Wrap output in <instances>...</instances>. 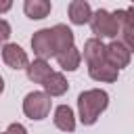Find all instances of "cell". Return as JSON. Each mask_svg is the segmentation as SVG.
Here are the masks:
<instances>
[{"instance_id":"6da1fadb","label":"cell","mask_w":134,"mask_h":134,"mask_svg":"<svg viewBox=\"0 0 134 134\" xmlns=\"http://www.w3.org/2000/svg\"><path fill=\"white\" fill-rule=\"evenodd\" d=\"M107 107H109V94L100 88L84 90L77 96V113L84 126H94Z\"/></svg>"},{"instance_id":"7a4b0ae2","label":"cell","mask_w":134,"mask_h":134,"mask_svg":"<svg viewBox=\"0 0 134 134\" xmlns=\"http://www.w3.org/2000/svg\"><path fill=\"white\" fill-rule=\"evenodd\" d=\"M50 107H52V100L44 90H34V92L25 94V98H23V113H25V117H29L34 121L48 117Z\"/></svg>"},{"instance_id":"3957f363","label":"cell","mask_w":134,"mask_h":134,"mask_svg":"<svg viewBox=\"0 0 134 134\" xmlns=\"http://www.w3.org/2000/svg\"><path fill=\"white\" fill-rule=\"evenodd\" d=\"M90 27H92V34L94 38H115L119 31H121V25L119 21L113 17V13L105 10V8H98L92 13V19H90Z\"/></svg>"},{"instance_id":"277c9868","label":"cell","mask_w":134,"mask_h":134,"mask_svg":"<svg viewBox=\"0 0 134 134\" xmlns=\"http://www.w3.org/2000/svg\"><path fill=\"white\" fill-rule=\"evenodd\" d=\"M31 50L38 59H50L57 57V46H54V36H52V27H44L38 29L31 36Z\"/></svg>"},{"instance_id":"5b68a950","label":"cell","mask_w":134,"mask_h":134,"mask_svg":"<svg viewBox=\"0 0 134 134\" xmlns=\"http://www.w3.org/2000/svg\"><path fill=\"white\" fill-rule=\"evenodd\" d=\"M105 59L111 67H115L117 71L128 67L130 65V59H132V52L128 50V46L121 42V40H111L107 46H105Z\"/></svg>"},{"instance_id":"8992f818","label":"cell","mask_w":134,"mask_h":134,"mask_svg":"<svg viewBox=\"0 0 134 134\" xmlns=\"http://www.w3.org/2000/svg\"><path fill=\"white\" fill-rule=\"evenodd\" d=\"M2 61H4L10 69H27V67H29L27 52H25L19 44H13V42H8V44L2 48Z\"/></svg>"},{"instance_id":"52a82bcc","label":"cell","mask_w":134,"mask_h":134,"mask_svg":"<svg viewBox=\"0 0 134 134\" xmlns=\"http://www.w3.org/2000/svg\"><path fill=\"white\" fill-rule=\"evenodd\" d=\"M67 15H69V21L73 25H84V23H90L92 8L86 0H71L67 6Z\"/></svg>"},{"instance_id":"ba28073f","label":"cell","mask_w":134,"mask_h":134,"mask_svg":"<svg viewBox=\"0 0 134 134\" xmlns=\"http://www.w3.org/2000/svg\"><path fill=\"white\" fill-rule=\"evenodd\" d=\"M84 59H86L88 67L96 65V63H105L107 59H105V44H103V40H98V38L86 40V44H84Z\"/></svg>"},{"instance_id":"9c48e42d","label":"cell","mask_w":134,"mask_h":134,"mask_svg":"<svg viewBox=\"0 0 134 134\" xmlns=\"http://www.w3.org/2000/svg\"><path fill=\"white\" fill-rule=\"evenodd\" d=\"M42 88H44V92L52 98V96H63L67 90H69V82L65 80V75L61 73V71H52L50 75H48V80L42 84Z\"/></svg>"},{"instance_id":"30bf717a","label":"cell","mask_w":134,"mask_h":134,"mask_svg":"<svg viewBox=\"0 0 134 134\" xmlns=\"http://www.w3.org/2000/svg\"><path fill=\"white\" fill-rule=\"evenodd\" d=\"M54 126L61 132H73L75 130V113L69 105H59L54 109Z\"/></svg>"},{"instance_id":"8fae6325","label":"cell","mask_w":134,"mask_h":134,"mask_svg":"<svg viewBox=\"0 0 134 134\" xmlns=\"http://www.w3.org/2000/svg\"><path fill=\"white\" fill-rule=\"evenodd\" d=\"M25 73H27V80H29V82H34V84H44V82L48 80V75L52 73V67H50L44 59H36V61L29 63V67L25 69Z\"/></svg>"},{"instance_id":"7c38bea8","label":"cell","mask_w":134,"mask_h":134,"mask_svg":"<svg viewBox=\"0 0 134 134\" xmlns=\"http://www.w3.org/2000/svg\"><path fill=\"white\" fill-rule=\"evenodd\" d=\"M88 73H90V77H92L94 82H107V84L117 82V77H119V71H117L115 67H111L107 61H105V63L90 65V67H88Z\"/></svg>"},{"instance_id":"4fadbf2b","label":"cell","mask_w":134,"mask_h":134,"mask_svg":"<svg viewBox=\"0 0 134 134\" xmlns=\"http://www.w3.org/2000/svg\"><path fill=\"white\" fill-rule=\"evenodd\" d=\"M23 10H25V15L31 21H40V19H44V17L50 15L52 4L48 0H25L23 2Z\"/></svg>"},{"instance_id":"5bb4252c","label":"cell","mask_w":134,"mask_h":134,"mask_svg":"<svg viewBox=\"0 0 134 134\" xmlns=\"http://www.w3.org/2000/svg\"><path fill=\"white\" fill-rule=\"evenodd\" d=\"M52 36H54L57 54H61V52H65V50H69V48L75 46V44H73V31H71L67 25H63V23H59V25L52 27Z\"/></svg>"},{"instance_id":"9a60e30c","label":"cell","mask_w":134,"mask_h":134,"mask_svg":"<svg viewBox=\"0 0 134 134\" xmlns=\"http://www.w3.org/2000/svg\"><path fill=\"white\" fill-rule=\"evenodd\" d=\"M57 63H59V67L65 69V71H75V69L80 67V63H82V52L73 46V48L57 54Z\"/></svg>"},{"instance_id":"2e32d148","label":"cell","mask_w":134,"mask_h":134,"mask_svg":"<svg viewBox=\"0 0 134 134\" xmlns=\"http://www.w3.org/2000/svg\"><path fill=\"white\" fill-rule=\"evenodd\" d=\"M121 42L130 52H134V27H121Z\"/></svg>"},{"instance_id":"e0dca14e","label":"cell","mask_w":134,"mask_h":134,"mask_svg":"<svg viewBox=\"0 0 134 134\" xmlns=\"http://www.w3.org/2000/svg\"><path fill=\"white\" fill-rule=\"evenodd\" d=\"M8 38H10V25H8V21L0 19V50L6 46Z\"/></svg>"},{"instance_id":"ac0fdd59","label":"cell","mask_w":134,"mask_h":134,"mask_svg":"<svg viewBox=\"0 0 134 134\" xmlns=\"http://www.w3.org/2000/svg\"><path fill=\"white\" fill-rule=\"evenodd\" d=\"M6 134H27V130H25V126L23 124H10L8 128H6Z\"/></svg>"},{"instance_id":"d6986e66","label":"cell","mask_w":134,"mask_h":134,"mask_svg":"<svg viewBox=\"0 0 134 134\" xmlns=\"http://www.w3.org/2000/svg\"><path fill=\"white\" fill-rule=\"evenodd\" d=\"M10 8H13V2H8V0H6V2H0V13H6V10H10Z\"/></svg>"},{"instance_id":"ffe728a7","label":"cell","mask_w":134,"mask_h":134,"mask_svg":"<svg viewBox=\"0 0 134 134\" xmlns=\"http://www.w3.org/2000/svg\"><path fill=\"white\" fill-rule=\"evenodd\" d=\"M4 92V80H2V75H0V94Z\"/></svg>"},{"instance_id":"44dd1931","label":"cell","mask_w":134,"mask_h":134,"mask_svg":"<svg viewBox=\"0 0 134 134\" xmlns=\"http://www.w3.org/2000/svg\"><path fill=\"white\" fill-rule=\"evenodd\" d=\"M2 134H6V132H2Z\"/></svg>"}]
</instances>
